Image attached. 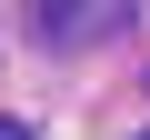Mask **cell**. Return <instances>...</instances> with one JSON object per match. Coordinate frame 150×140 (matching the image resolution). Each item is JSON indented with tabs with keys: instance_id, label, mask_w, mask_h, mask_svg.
<instances>
[{
	"instance_id": "obj_1",
	"label": "cell",
	"mask_w": 150,
	"mask_h": 140,
	"mask_svg": "<svg viewBox=\"0 0 150 140\" xmlns=\"http://www.w3.org/2000/svg\"><path fill=\"white\" fill-rule=\"evenodd\" d=\"M0 140H30V130H20V120H0Z\"/></svg>"
},
{
	"instance_id": "obj_2",
	"label": "cell",
	"mask_w": 150,
	"mask_h": 140,
	"mask_svg": "<svg viewBox=\"0 0 150 140\" xmlns=\"http://www.w3.org/2000/svg\"><path fill=\"white\" fill-rule=\"evenodd\" d=\"M140 140H150V130H140Z\"/></svg>"
}]
</instances>
